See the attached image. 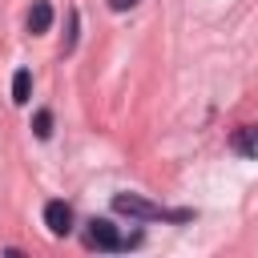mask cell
Masks as SVG:
<instances>
[{
  "label": "cell",
  "mask_w": 258,
  "mask_h": 258,
  "mask_svg": "<svg viewBox=\"0 0 258 258\" xmlns=\"http://www.w3.org/2000/svg\"><path fill=\"white\" fill-rule=\"evenodd\" d=\"M85 242H89V246H97V250H121V246H129V242L117 234V226H113V222H105V218H93V222H89Z\"/></svg>",
  "instance_id": "2"
},
{
  "label": "cell",
  "mask_w": 258,
  "mask_h": 258,
  "mask_svg": "<svg viewBox=\"0 0 258 258\" xmlns=\"http://www.w3.org/2000/svg\"><path fill=\"white\" fill-rule=\"evenodd\" d=\"M137 0H109V8H117V12H125V8H133Z\"/></svg>",
  "instance_id": "7"
},
{
  "label": "cell",
  "mask_w": 258,
  "mask_h": 258,
  "mask_svg": "<svg viewBox=\"0 0 258 258\" xmlns=\"http://www.w3.org/2000/svg\"><path fill=\"white\" fill-rule=\"evenodd\" d=\"M44 226H48V234L64 238V234L73 230V210H69L64 202H48V206H44Z\"/></svg>",
  "instance_id": "3"
},
{
  "label": "cell",
  "mask_w": 258,
  "mask_h": 258,
  "mask_svg": "<svg viewBox=\"0 0 258 258\" xmlns=\"http://www.w3.org/2000/svg\"><path fill=\"white\" fill-rule=\"evenodd\" d=\"M113 210L129 214V218H141V222H185L189 218V210H165V206H153L137 194H113Z\"/></svg>",
  "instance_id": "1"
},
{
  "label": "cell",
  "mask_w": 258,
  "mask_h": 258,
  "mask_svg": "<svg viewBox=\"0 0 258 258\" xmlns=\"http://www.w3.org/2000/svg\"><path fill=\"white\" fill-rule=\"evenodd\" d=\"M48 24H52V4H48V0H36V4L28 8V32L40 36V32H48Z\"/></svg>",
  "instance_id": "4"
},
{
  "label": "cell",
  "mask_w": 258,
  "mask_h": 258,
  "mask_svg": "<svg viewBox=\"0 0 258 258\" xmlns=\"http://www.w3.org/2000/svg\"><path fill=\"white\" fill-rule=\"evenodd\" d=\"M32 133H36L40 141H48V137H52V113H48V109H40V113L32 117Z\"/></svg>",
  "instance_id": "6"
},
{
  "label": "cell",
  "mask_w": 258,
  "mask_h": 258,
  "mask_svg": "<svg viewBox=\"0 0 258 258\" xmlns=\"http://www.w3.org/2000/svg\"><path fill=\"white\" fill-rule=\"evenodd\" d=\"M28 89H32L28 69H16V77H12V101H16V105H24V101H28Z\"/></svg>",
  "instance_id": "5"
}]
</instances>
